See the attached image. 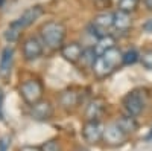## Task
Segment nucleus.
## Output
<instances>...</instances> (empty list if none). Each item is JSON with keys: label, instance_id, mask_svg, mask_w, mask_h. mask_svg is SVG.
<instances>
[{"label": "nucleus", "instance_id": "1a4fd4ad", "mask_svg": "<svg viewBox=\"0 0 152 151\" xmlns=\"http://www.w3.org/2000/svg\"><path fill=\"white\" fill-rule=\"evenodd\" d=\"M82 52H84L82 46L79 43H76V41L62 44V47H61V55L64 57V60H67L69 63H73V64L81 60Z\"/></svg>", "mask_w": 152, "mask_h": 151}, {"label": "nucleus", "instance_id": "7ed1b4c3", "mask_svg": "<svg viewBox=\"0 0 152 151\" xmlns=\"http://www.w3.org/2000/svg\"><path fill=\"white\" fill-rule=\"evenodd\" d=\"M18 92H20V96L23 98L24 102L32 105V104L38 102V101L43 98L44 87L38 80H26L20 85Z\"/></svg>", "mask_w": 152, "mask_h": 151}, {"label": "nucleus", "instance_id": "a878e982", "mask_svg": "<svg viewBox=\"0 0 152 151\" xmlns=\"http://www.w3.org/2000/svg\"><path fill=\"white\" fill-rule=\"evenodd\" d=\"M143 3L148 8V11H152V0H143Z\"/></svg>", "mask_w": 152, "mask_h": 151}, {"label": "nucleus", "instance_id": "4468645a", "mask_svg": "<svg viewBox=\"0 0 152 151\" xmlns=\"http://www.w3.org/2000/svg\"><path fill=\"white\" fill-rule=\"evenodd\" d=\"M100 57L105 60V63L113 70H116L120 64H123V54L120 52L117 47H113V49L107 50V52H104Z\"/></svg>", "mask_w": 152, "mask_h": 151}, {"label": "nucleus", "instance_id": "5701e85b", "mask_svg": "<svg viewBox=\"0 0 152 151\" xmlns=\"http://www.w3.org/2000/svg\"><path fill=\"white\" fill-rule=\"evenodd\" d=\"M3 101H5V93L0 89V119L3 118Z\"/></svg>", "mask_w": 152, "mask_h": 151}, {"label": "nucleus", "instance_id": "2eb2a0df", "mask_svg": "<svg viewBox=\"0 0 152 151\" xmlns=\"http://www.w3.org/2000/svg\"><path fill=\"white\" fill-rule=\"evenodd\" d=\"M93 47H94L97 55H102L104 52H107V50L116 47V38H114L113 35H110V34H105V35L100 37V38L96 40V44Z\"/></svg>", "mask_w": 152, "mask_h": 151}, {"label": "nucleus", "instance_id": "9b49d317", "mask_svg": "<svg viewBox=\"0 0 152 151\" xmlns=\"http://www.w3.org/2000/svg\"><path fill=\"white\" fill-rule=\"evenodd\" d=\"M78 104H79V93L76 90L69 89V90L61 92V95H59V105L64 110H73V108H76Z\"/></svg>", "mask_w": 152, "mask_h": 151}, {"label": "nucleus", "instance_id": "a211bd4d", "mask_svg": "<svg viewBox=\"0 0 152 151\" xmlns=\"http://www.w3.org/2000/svg\"><path fill=\"white\" fill-rule=\"evenodd\" d=\"M138 5H140V0H119L117 2V8L119 11H123V12H134Z\"/></svg>", "mask_w": 152, "mask_h": 151}, {"label": "nucleus", "instance_id": "6e6552de", "mask_svg": "<svg viewBox=\"0 0 152 151\" xmlns=\"http://www.w3.org/2000/svg\"><path fill=\"white\" fill-rule=\"evenodd\" d=\"M31 116L35 121H40V122L49 121L50 118L53 116V105L50 104L49 101L40 99L38 102L31 105Z\"/></svg>", "mask_w": 152, "mask_h": 151}, {"label": "nucleus", "instance_id": "393cba45", "mask_svg": "<svg viewBox=\"0 0 152 151\" xmlns=\"http://www.w3.org/2000/svg\"><path fill=\"white\" fill-rule=\"evenodd\" d=\"M18 151H41L38 147H32V145H24V147H21Z\"/></svg>", "mask_w": 152, "mask_h": 151}, {"label": "nucleus", "instance_id": "20e7f679", "mask_svg": "<svg viewBox=\"0 0 152 151\" xmlns=\"http://www.w3.org/2000/svg\"><path fill=\"white\" fill-rule=\"evenodd\" d=\"M126 137H128V134H126L120 127L117 122H111L108 124L107 127H104V136H102V141L110 145V147H119L122 145Z\"/></svg>", "mask_w": 152, "mask_h": 151}, {"label": "nucleus", "instance_id": "f257e3e1", "mask_svg": "<svg viewBox=\"0 0 152 151\" xmlns=\"http://www.w3.org/2000/svg\"><path fill=\"white\" fill-rule=\"evenodd\" d=\"M66 32L67 29L64 26V23H61L58 20H50L41 26L40 37L46 47H49L50 50H58L64 44Z\"/></svg>", "mask_w": 152, "mask_h": 151}, {"label": "nucleus", "instance_id": "39448f33", "mask_svg": "<svg viewBox=\"0 0 152 151\" xmlns=\"http://www.w3.org/2000/svg\"><path fill=\"white\" fill-rule=\"evenodd\" d=\"M104 136V125L99 121H87L82 127V137L87 144L94 145L102 141Z\"/></svg>", "mask_w": 152, "mask_h": 151}, {"label": "nucleus", "instance_id": "bb28decb", "mask_svg": "<svg viewBox=\"0 0 152 151\" xmlns=\"http://www.w3.org/2000/svg\"><path fill=\"white\" fill-rule=\"evenodd\" d=\"M75 151H88V150H87V148H84V147H78Z\"/></svg>", "mask_w": 152, "mask_h": 151}, {"label": "nucleus", "instance_id": "f03ea898", "mask_svg": "<svg viewBox=\"0 0 152 151\" xmlns=\"http://www.w3.org/2000/svg\"><path fill=\"white\" fill-rule=\"evenodd\" d=\"M148 102V95L145 90H132L123 98V108L126 115L131 116H138L145 110Z\"/></svg>", "mask_w": 152, "mask_h": 151}, {"label": "nucleus", "instance_id": "c85d7f7f", "mask_svg": "<svg viewBox=\"0 0 152 151\" xmlns=\"http://www.w3.org/2000/svg\"><path fill=\"white\" fill-rule=\"evenodd\" d=\"M3 3H5V0H0V6H2Z\"/></svg>", "mask_w": 152, "mask_h": 151}, {"label": "nucleus", "instance_id": "412c9836", "mask_svg": "<svg viewBox=\"0 0 152 151\" xmlns=\"http://www.w3.org/2000/svg\"><path fill=\"white\" fill-rule=\"evenodd\" d=\"M40 150H41V151H61V145H59L58 141L50 139V141L44 142V144L40 147Z\"/></svg>", "mask_w": 152, "mask_h": 151}, {"label": "nucleus", "instance_id": "dca6fc26", "mask_svg": "<svg viewBox=\"0 0 152 151\" xmlns=\"http://www.w3.org/2000/svg\"><path fill=\"white\" fill-rule=\"evenodd\" d=\"M91 69H93V72H94V75H96L97 78H105V77H108L110 73L114 72V70L107 64V63H105V60L100 57V55L96 57V60H94V63H93Z\"/></svg>", "mask_w": 152, "mask_h": 151}, {"label": "nucleus", "instance_id": "423d86ee", "mask_svg": "<svg viewBox=\"0 0 152 151\" xmlns=\"http://www.w3.org/2000/svg\"><path fill=\"white\" fill-rule=\"evenodd\" d=\"M43 15V8L40 6V5H37V6H31V8H28L26 11L23 12V14L17 18V20H14L11 24L14 28H17L20 32L23 31V29H26V28H29L31 24L35 21V20H38Z\"/></svg>", "mask_w": 152, "mask_h": 151}, {"label": "nucleus", "instance_id": "c756f323", "mask_svg": "<svg viewBox=\"0 0 152 151\" xmlns=\"http://www.w3.org/2000/svg\"><path fill=\"white\" fill-rule=\"evenodd\" d=\"M93 2H94V3H97V2H100V0H93Z\"/></svg>", "mask_w": 152, "mask_h": 151}, {"label": "nucleus", "instance_id": "f3484780", "mask_svg": "<svg viewBox=\"0 0 152 151\" xmlns=\"http://www.w3.org/2000/svg\"><path fill=\"white\" fill-rule=\"evenodd\" d=\"M116 122L119 124V127H120L126 134H131V133H134V131L138 128V124H137L135 118H134V116H131V115L120 116Z\"/></svg>", "mask_w": 152, "mask_h": 151}, {"label": "nucleus", "instance_id": "4be33fe9", "mask_svg": "<svg viewBox=\"0 0 152 151\" xmlns=\"http://www.w3.org/2000/svg\"><path fill=\"white\" fill-rule=\"evenodd\" d=\"M9 144H11L9 136L0 137V151H8V150H9Z\"/></svg>", "mask_w": 152, "mask_h": 151}, {"label": "nucleus", "instance_id": "9d476101", "mask_svg": "<svg viewBox=\"0 0 152 151\" xmlns=\"http://www.w3.org/2000/svg\"><path fill=\"white\" fill-rule=\"evenodd\" d=\"M12 64H14V49L12 47H5L0 55V77L8 78L12 70Z\"/></svg>", "mask_w": 152, "mask_h": 151}, {"label": "nucleus", "instance_id": "0eeeda50", "mask_svg": "<svg viewBox=\"0 0 152 151\" xmlns=\"http://www.w3.org/2000/svg\"><path fill=\"white\" fill-rule=\"evenodd\" d=\"M44 43L38 37H29L23 43V57L26 61H35L43 55Z\"/></svg>", "mask_w": 152, "mask_h": 151}, {"label": "nucleus", "instance_id": "aec40b11", "mask_svg": "<svg viewBox=\"0 0 152 151\" xmlns=\"http://www.w3.org/2000/svg\"><path fill=\"white\" fill-rule=\"evenodd\" d=\"M140 61L143 67L146 69H152V49H146L140 54Z\"/></svg>", "mask_w": 152, "mask_h": 151}, {"label": "nucleus", "instance_id": "f8f14e48", "mask_svg": "<svg viewBox=\"0 0 152 151\" xmlns=\"http://www.w3.org/2000/svg\"><path fill=\"white\" fill-rule=\"evenodd\" d=\"M105 111V102L102 99H93L90 104L87 105L85 110V118L87 121H99V118L104 115Z\"/></svg>", "mask_w": 152, "mask_h": 151}, {"label": "nucleus", "instance_id": "cd10ccee", "mask_svg": "<svg viewBox=\"0 0 152 151\" xmlns=\"http://www.w3.org/2000/svg\"><path fill=\"white\" fill-rule=\"evenodd\" d=\"M148 137H149V139H151V137H152V128H151V133H149V136H148Z\"/></svg>", "mask_w": 152, "mask_h": 151}, {"label": "nucleus", "instance_id": "6ab92c4d", "mask_svg": "<svg viewBox=\"0 0 152 151\" xmlns=\"http://www.w3.org/2000/svg\"><path fill=\"white\" fill-rule=\"evenodd\" d=\"M137 61H140V54H138L135 49H129L123 54V64L125 66H131Z\"/></svg>", "mask_w": 152, "mask_h": 151}, {"label": "nucleus", "instance_id": "b1692460", "mask_svg": "<svg viewBox=\"0 0 152 151\" xmlns=\"http://www.w3.org/2000/svg\"><path fill=\"white\" fill-rule=\"evenodd\" d=\"M143 31L152 32V18H149V20H146V21L143 23Z\"/></svg>", "mask_w": 152, "mask_h": 151}, {"label": "nucleus", "instance_id": "ddd939ff", "mask_svg": "<svg viewBox=\"0 0 152 151\" xmlns=\"http://www.w3.org/2000/svg\"><path fill=\"white\" fill-rule=\"evenodd\" d=\"M114 28H116L119 32H128L129 28L132 26V18H131V14L129 12H123V11H119L114 12Z\"/></svg>", "mask_w": 152, "mask_h": 151}]
</instances>
